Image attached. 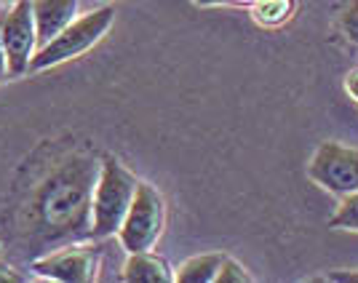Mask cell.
I'll list each match as a JSON object with an SVG mask.
<instances>
[{"instance_id": "1", "label": "cell", "mask_w": 358, "mask_h": 283, "mask_svg": "<svg viewBox=\"0 0 358 283\" xmlns=\"http://www.w3.org/2000/svg\"><path fill=\"white\" fill-rule=\"evenodd\" d=\"M99 166L102 155L70 150L35 174L22 206H16L14 227L8 233L14 259L30 265L35 256L59 246L94 240L91 201Z\"/></svg>"}, {"instance_id": "2", "label": "cell", "mask_w": 358, "mask_h": 283, "mask_svg": "<svg viewBox=\"0 0 358 283\" xmlns=\"http://www.w3.org/2000/svg\"><path fill=\"white\" fill-rule=\"evenodd\" d=\"M139 179L115 155H102L99 177L91 201V235L94 240L115 238L120 222L131 206Z\"/></svg>"}, {"instance_id": "3", "label": "cell", "mask_w": 358, "mask_h": 283, "mask_svg": "<svg viewBox=\"0 0 358 283\" xmlns=\"http://www.w3.org/2000/svg\"><path fill=\"white\" fill-rule=\"evenodd\" d=\"M113 22H115V8L113 6H102L96 11L75 16L73 24H67L57 38H51L48 43H43L35 51L30 73H41V70H48V67H59L64 61L83 57L86 51H91L94 45L105 38L107 30L113 27Z\"/></svg>"}, {"instance_id": "4", "label": "cell", "mask_w": 358, "mask_h": 283, "mask_svg": "<svg viewBox=\"0 0 358 283\" xmlns=\"http://www.w3.org/2000/svg\"><path fill=\"white\" fill-rule=\"evenodd\" d=\"M166 230V201L161 190L150 182H139L131 206L118 230V243L126 254L152 252Z\"/></svg>"}, {"instance_id": "5", "label": "cell", "mask_w": 358, "mask_h": 283, "mask_svg": "<svg viewBox=\"0 0 358 283\" xmlns=\"http://www.w3.org/2000/svg\"><path fill=\"white\" fill-rule=\"evenodd\" d=\"M308 177L327 193L343 198L358 190V147L327 139L308 161Z\"/></svg>"}, {"instance_id": "6", "label": "cell", "mask_w": 358, "mask_h": 283, "mask_svg": "<svg viewBox=\"0 0 358 283\" xmlns=\"http://www.w3.org/2000/svg\"><path fill=\"white\" fill-rule=\"evenodd\" d=\"M99 246H91V240L67 243L54 252L41 254L30 262V270L38 278L62 283H89L99 275Z\"/></svg>"}, {"instance_id": "7", "label": "cell", "mask_w": 358, "mask_h": 283, "mask_svg": "<svg viewBox=\"0 0 358 283\" xmlns=\"http://www.w3.org/2000/svg\"><path fill=\"white\" fill-rule=\"evenodd\" d=\"M0 38L8 59V78L30 73L32 57L38 51V27L32 14V0H14L11 8L0 16Z\"/></svg>"}, {"instance_id": "8", "label": "cell", "mask_w": 358, "mask_h": 283, "mask_svg": "<svg viewBox=\"0 0 358 283\" xmlns=\"http://www.w3.org/2000/svg\"><path fill=\"white\" fill-rule=\"evenodd\" d=\"M80 0H32V14L38 27V48L57 38L78 16Z\"/></svg>"}, {"instance_id": "9", "label": "cell", "mask_w": 358, "mask_h": 283, "mask_svg": "<svg viewBox=\"0 0 358 283\" xmlns=\"http://www.w3.org/2000/svg\"><path fill=\"white\" fill-rule=\"evenodd\" d=\"M120 278L129 283H177L174 268L155 252H131L120 270Z\"/></svg>"}, {"instance_id": "10", "label": "cell", "mask_w": 358, "mask_h": 283, "mask_svg": "<svg viewBox=\"0 0 358 283\" xmlns=\"http://www.w3.org/2000/svg\"><path fill=\"white\" fill-rule=\"evenodd\" d=\"M222 252L195 254L174 270V278H177V283H217V273L222 268Z\"/></svg>"}, {"instance_id": "11", "label": "cell", "mask_w": 358, "mask_h": 283, "mask_svg": "<svg viewBox=\"0 0 358 283\" xmlns=\"http://www.w3.org/2000/svg\"><path fill=\"white\" fill-rule=\"evenodd\" d=\"M294 0H257L252 6V16L259 27H281L294 14Z\"/></svg>"}, {"instance_id": "12", "label": "cell", "mask_w": 358, "mask_h": 283, "mask_svg": "<svg viewBox=\"0 0 358 283\" xmlns=\"http://www.w3.org/2000/svg\"><path fill=\"white\" fill-rule=\"evenodd\" d=\"M329 227L358 233V190L340 198V203H337L334 214L329 217Z\"/></svg>"}, {"instance_id": "13", "label": "cell", "mask_w": 358, "mask_h": 283, "mask_svg": "<svg viewBox=\"0 0 358 283\" xmlns=\"http://www.w3.org/2000/svg\"><path fill=\"white\" fill-rule=\"evenodd\" d=\"M337 24H340V32L345 35V41L358 45V0H348V3H345Z\"/></svg>"}, {"instance_id": "14", "label": "cell", "mask_w": 358, "mask_h": 283, "mask_svg": "<svg viewBox=\"0 0 358 283\" xmlns=\"http://www.w3.org/2000/svg\"><path fill=\"white\" fill-rule=\"evenodd\" d=\"M252 273L241 265L238 259H233V256H227L224 254L222 259V268L217 273V283H252Z\"/></svg>"}, {"instance_id": "15", "label": "cell", "mask_w": 358, "mask_h": 283, "mask_svg": "<svg viewBox=\"0 0 358 283\" xmlns=\"http://www.w3.org/2000/svg\"><path fill=\"white\" fill-rule=\"evenodd\" d=\"M310 281H331V283H358V268L356 270H329L321 278H310Z\"/></svg>"}, {"instance_id": "16", "label": "cell", "mask_w": 358, "mask_h": 283, "mask_svg": "<svg viewBox=\"0 0 358 283\" xmlns=\"http://www.w3.org/2000/svg\"><path fill=\"white\" fill-rule=\"evenodd\" d=\"M27 281L22 273H19V268H14L8 259H0V283H22Z\"/></svg>"}, {"instance_id": "17", "label": "cell", "mask_w": 358, "mask_h": 283, "mask_svg": "<svg viewBox=\"0 0 358 283\" xmlns=\"http://www.w3.org/2000/svg\"><path fill=\"white\" fill-rule=\"evenodd\" d=\"M343 86H345V91H348V96H350L353 102H358V67H353V70L345 73Z\"/></svg>"}, {"instance_id": "18", "label": "cell", "mask_w": 358, "mask_h": 283, "mask_svg": "<svg viewBox=\"0 0 358 283\" xmlns=\"http://www.w3.org/2000/svg\"><path fill=\"white\" fill-rule=\"evenodd\" d=\"M8 78V59H6V48H3V38H0V80Z\"/></svg>"}, {"instance_id": "19", "label": "cell", "mask_w": 358, "mask_h": 283, "mask_svg": "<svg viewBox=\"0 0 358 283\" xmlns=\"http://www.w3.org/2000/svg\"><path fill=\"white\" fill-rule=\"evenodd\" d=\"M198 6H203V8H211V6H224V3H230V0H193Z\"/></svg>"}, {"instance_id": "20", "label": "cell", "mask_w": 358, "mask_h": 283, "mask_svg": "<svg viewBox=\"0 0 358 283\" xmlns=\"http://www.w3.org/2000/svg\"><path fill=\"white\" fill-rule=\"evenodd\" d=\"M230 3H236V6H254L257 0H230Z\"/></svg>"}, {"instance_id": "21", "label": "cell", "mask_w": 358, "mask_h": 283, "mask_svg": "<svg viewBox=\"0 0 358 283\" xmlns=\"http://www.w3.org/2000/svg\"><path fill=\"white\" fill-rule=\"evenodd\" d=\"M105 3H113V0H105Z\"/></svg>"}, {"instance_id": "22", "label": "cell", "mask_w": 358, "mask_h": 283, "mask_svg": "<svg viewBox=\"0 0 358 283\" xmlns=\"http://www.w3.org/2000/svg\"><path fill=\"white\" fill-rule=\"evenodd\" d=\"M11 3H14V0H11Z\"/></svg>"}]
</instances>
